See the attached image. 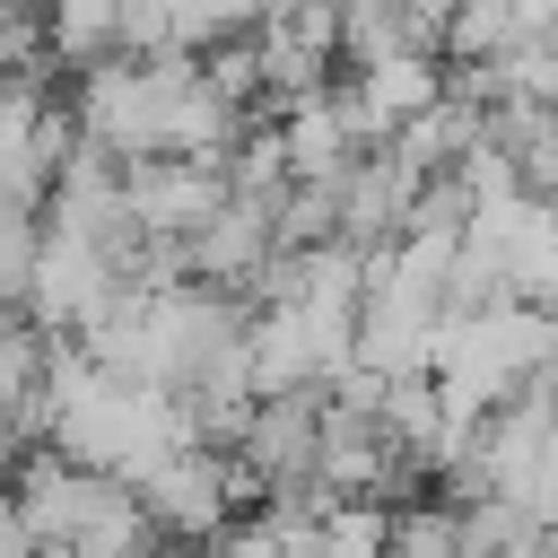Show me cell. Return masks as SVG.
<instances>
[{"mask_svg":"<svg viewBox=\"0 0 558 558\" xmlns=\"http://www.w3.org/2000/svg\"><path fill=\"white\" fill-rule=\"evenodd\" d=\"M357 70V87H366V105L401 131L418 105H436L445 96V52H427V44H392V52H375V61H349Z\"/></svg>","mask_w":558,"mask_h":558,"instance_id":"8992f818","label":"cell"},{"mask_svg":"<svg viewBox=\"0 0 558 558\" xmlns=\"http://www.w3.org/2000/svg\"><path fill=\"white\" fill-rule=\"evenodd\" d=\"M44 44H52L70 70L122 52V0H44Z\"/></svg>","mask_w":558,"mask_h":558,"instance_id":"52a82bcc","label":"cell"},{"mask_svg":"<svg viewBox=\"0 0 558 558\" xmlns=\"http://www.w3.org/2000/svg\"><path fill=\"white\" fill-rule=\"evenodd\" d=\"M392 549L410 558H462V497H392Z\"/></svg>","mask_w":558,"mask_h":558,"instance_id":"ba28073f","label":"cell"},{"mask_svg":"<svg viewBox=\"0 0 558 558\" xmlns=\"http://www.w3.org/2000/svg\"><path fill=\"white\" fill-rule=\"evenodd\" d=\"M480 122H488V113H480L471 96H453V87H445V96H436V105H418V113H410L384 148H392L410 174H445V166H462V157H471Z\"/></svg>","mask_w":558,"mask_h":558,"instance_id":"5b68a950","label":"cell"},{"mask_svg":"<svg viewBox=\"0 0 558 558\" xmlns=\"http://www.w3.org/2000/svg\"><path fill=\"white\" fill-rule=\"evenodd\" d=\"M26 549H35V523H26L17 488H0V558H26Z\"/></svg>","mask_w":558,"mask_h":558,"instance_id":"7c38bea8","label":"cell"},{"mask_svg":"<svg viewBox=\"0 0 558 558\" xmlns=\"http://www.w3.org/2000/svg\"><path fill=\"white\" fill-rule=\"evenodd\" d=\"M523 9V26H558V0H514Z\"/></svg>","mask_w":558,"mask_h":558,"instance_id":"4fadbf2b","label":"cell"},{"mask_svg":"<svg viewBox=\"0 0 558 558\" xmlns=\"http://www.w3.org/2000/svg\"><path fill=\"white\" fill-rule=\"evenodd\" d=\"M270 9H288V0H270Z\"/></svg>","mask_w":558,"mask_h":558,"instance_id":"9a60e30c","label":"cell"},{"mask_svg":"<svg viewBox=\"0 0 558 558\" xmlns=\"http://www.w3.org/2000/svg\"><path fill=\"white\" fill-rule=\"evenodd\" d=\"M323 384H296V392H262L253 401V418H244V436H235V453L262 471V488L270 480H296V471H314V445H323Z\"/></svg>","mask_w":558,"mask_h":558,"instance_id":"277c9868","label":"cell"},{"mask_svg":"<svg viewBox=\"0 0 558 558\" xmlns=\"http://www.w3.org/2000/svg\"><path fill=\"white\" fill-rule=\"evenodd\" d=\"M192 253V279H218V288H253V270L279 253V201H253V192H227L218 218L201 235H183Z\"/></svg>","mask_w":558,"mask_h":558,"instance_id":"3957f363","label":"cell"},{"mask_svg":"<svg viewBox=\"0 0 558 558\" xmlns=\"http://www.w3.org/2000/svg\"><path fill=\"white\" fill-rule=\"evenodd\" d=\"M514 35H523V9H514V0H453L436 52H445V61H488V52H506Z\"/></svg>","mask_w":558,"mask_h":558,"instance_id":"9c48e42d","label":"cell"},{"mask_svg":"<svg viewBox=\"0 0 558 558\" xmlns=\"http://www.w3.org/2000/svg\"><path fill=\"white\" fill-rule=\"evenodd\" d=\"M262 17H270V0H166L174 44H192V52H209V44H227V35H253Z\"/></svg>","mask_w":558,"mask_h":558,"instance_id":"8fae6325","label":"cell"},{"mask_svg":"<svg viewBox=\"0 0 558 558\" xmlns=\"http://www.w3.org/2000/svg\"><path fill=\"white\" fill-rule=\"evenodd\" d=\"M227 201V166L218 157H174V148H148V157H122V209L140 235H201Z\"/></svg>","mask_w":558,"mask_h":558,"instance_id":"7a4b0ae2","label":"cell"},{"mask_svg":"<svg viewBox=\"0 0 558 558\" xmlns=\"http://www.w3.org/2000/svg\"><path fill=\"white\" fill-rule=\"evenodd\" d=\"M331 9H340V17H357V9H392V0H331Z\"/></svg>","mask_w":558,"mask_h":558,"instance_id":"5bb4252c","label":"cell"},{"mask_svg":"<svg viewBox=\"0 0 558 558\" xmlns=\"http://www.w3.org/2000/svg\"><path fill=\"white\" fill-rule=\"evenodd\" d=\"M113 288H122L113 244L87 235V227H52V218H44V235H35V270H26V296H17V305H26L44 331H87V323L113 305Z\"/></svg>","mask_w":558,"mask_h":558,"instance_id":"6da1fadb","label":"cell"},{"mask_svg":"<svg viewBox=\"0 0 558 558\" xmlns=\"http://www.w3.org/2000/svg\"><path fill=\"white\" fill-rule=\"evenodd\" d=\"M323 549H340V558H375V549H392V497H323Z\"/></svg>","mask_w":558,"mask_h":558,"instance_id":"30bf717a","label":"cell"}]
</instances>
